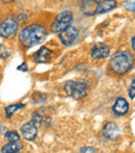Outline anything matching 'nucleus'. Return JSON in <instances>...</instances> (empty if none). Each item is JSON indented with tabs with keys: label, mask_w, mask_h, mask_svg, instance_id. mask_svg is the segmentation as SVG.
I'll return each mask as SVG.
<instances>
[{
	"label": "nucleus",
	"mask_w": 135,
	"mask_h": 153,
	"mask_svg": "<svg viewBox=\"0 0 135 153\" xmlns=\"http://www.w3.org/2000/svg\"><path fill=\"white\" fill-rule=\"evenodd\" d=\"M47 36V30L44 26L38 24L29 25L20 32V41L25 47H30L42 43Z\"/></svg>",
	"instance_id": "f257e3e1"
},
{
	"label": "nucleus",
	"mask_w": 135,
	"mask_h": 153,
	"mask_svg": "<svg viewBox=\"0 0 135 153\" xmlns=\"http://www.w3.org/2000/svg\"><path fill=\"white\" fill-rule=\"evenodd\" d=\"M112 109H113V111L119 116L126 115L127 111H129V104H128V102L126 101V99L117 98L114 105H113Z\"/></svg>",
	"instance_id": "f8f14e48"
},
{
	"label": "nucleus",
	"mask_w": 135,
	"mask_h": 153,
	"mask_svg": "<svg viewBox=\"0 0 135 153\" xmlns=\"http://www.w3.org/2000/svg\"><path fill=\"white\" fill-rule=\"evenodd\" d=\"M73 22V15L70 10H65L60 14L57 15L56 19L51 25V29L54 32H60L67 27L71 26V23Z\"/></svg>",
	"instance_id": "20e7f679"
},
{
	"label": "nucleus",
	"mask_w": 135,
	"mask_h": 153,
	"mask_svg": "<svg viewBox=\"0 0 135 153\" xmlns=\"http://www.w3.org/2000/svg\"><path fill=\"white\" fill-rule=\"evenodd\" d=\"M96 8L93 12L94 15L103 14V13L109 12L117 6V1L113 0H107V1H96Z\"/></svg>",
	"instance_id": "9b49d317"
},
{
	"label": "nucleus",
	"mask_w": 135,
	"mask_h": 153,
	"mask_svg": "<svg viewBox=\"0 0 135 153\" xmlns=\"http://www.w3.org/2000/svg\"><path fill=\"white\" fill-rule=\"evenodd\" d=\"M17 29H18V23L13 19H7L0 23V36L10 38L16 33Z\"/></svg>",
	"instance_id": "423d86ee"
},
{
	"label": "nucleus",
	"mask_w": 135,
	"mask_h": 153,
	"mask_svg": "<svg viewBox=\"0 0 135 153\" xmlns=\"http://www.w3.org/2000/svg\"><path fill=\"white\" fill-rule=\"evenodd\" d=\"M21 131H22L23 137L27 141H33L35 139L36 134H38V128L32 122L26 123V124L23 125Z\"/></svg>",
	"instance_id": "9d476101"
},
{
	"label": "nucleus",
	"mask_w": 135,
	"mask_h": 153,
	"mask_svg": "<svg viewBox=\"0 0 135 153\" xmlns=\"http://www.w3.org/2000/svg\"><path fill=\"white\" fill-rule=\"evenodd\" d=\"M134 62L133 54L129 51H117L110 61V69L114 74L122 75L132 68Z\"/></svg>",
	"instance_id": "f03ea898"
},
{
	"label": "nucleus",
	"mask_w": 135,
	"mask_h": 153,
	"mask_svg": "<svg viewBox=\"0 0 135 153\" xmlns=\"http://www.w3.org/2000/svg\"><path fill=\"white\" fill-rule=\"evenodd\" d=\"M77 36H78V29L73 26H69L59 32V40L65 46L72 45L76 41Z\"/></svg>",
	"instance_id": "39448f33"
},
{
	"label": "nucleus",
	"mask_w": 135,
	"mask_h": 153,
	"mask_svg": "<svg viewBox=\"0 0 135 153\" xmlns=\"http://www.w3.org/2000/svg\"><path fill=\"white\" fill-rule=\"evenodd\" d=\"M80 153H81V152H80Z\"/></svg>",
	"instance_id": "4be33fe9"
},
{
	"label": "nucleus",
	"mask_w": 135,
	"mask_h": 153,
	"mask_svg": "<svg viewBox=\"0 0 135 153\" xmlns=\"http://www.w3.org/2000/svg\"><path fill=\"white\" fill-rule=\"evenodd\" d=\"M103 133H104V137L106 139L110 140V141H114V140L119 139L121 135V129L115 123L109 122L104 126Z\"/></svg>",
	"instance_id": "6e6552de"
},
{
	"label": "nucleus",
	"mask_w": 135,
	"mask_h": 153,
	"mask_svg": "<svg viewBox=\"0 0 135 153\" xmlns=\"http://www.w3.org/2000/svg\"><path fill=\"white\" fill-rule=\"evenodd\" d=\"M18 70H24V71H27V66H26V64L25 62H23L21 66H19L18 67Z\"/></svg>",
	"instance_id": "aec40b11"
},
{
	"label": "nucleus",
	"mask_w": 135,
	"mask_h": 153,
	"mask_svg": "<svg viewBox=\"0 0 135 153\" xmlns=\"http://www.w3.org/2000/svg\"><path fill=\"white\" fill-rule=\"evenodd\" d=\"M125 6H126V8L129 10V12H132V13L134 12V1H132V2L127 1V2H125Z\"/></svg>",
	"instance_id": "f3484780"
},
{
	"label": "nucleus",
	"mask_w": 135,
	"mask_h": 153,
	"mask_svg": "<svg viewBox=\"0 0 135 153\" xmlns=\"http://www.w3.org/2000/svg\"><path fill=\"white\" fill-rule=\"evenodd\" d=\"M5 139L8 140L10 142H18L20 137L16 131H7L5 133Z\"/></svg>",
	"instance_id": "2eb2a0df"
},
{
	"label": "nucleus",
	"mask_w": 135,
	"mask_h": 153,
	"mask_svg": "<svg viewBox=\"0 0 135 153\" xmlns=\"http://www.w3.org/2000/svg\"><path fill=\"white\" fill-rule=\"evenodd\" d=\"M10 56V52L8 50L3 46V45H0V57L2 59H6V57Z\"/></svg>",
	"instance_id": "dca6fc26"
},
{
	"label": "nucleus",
	"mask_w": 135,
	"mask_h": 153,
	"mask_svg": "<svg viewBox=\"0 0 135 153\" xmlns=\"http://www.w3.org/2000/svg\"><path fill=\"white\" fill-rule=\"evenodd\" d=\"M24 107V104H21V103H17V104H12L10 106L5 107V116L7 118H10L17 111L23 108Z\"/></svg>",
	"instance_id": "4468645a"
},
{
	"label": "nucleus",
	"mask_w": 135,
	"mask_h": 153,
	"mask_svg": "<svg viewBox=\"0 0 135 153\" xmlns=\"http://www.w3.org/2000/svg\"><path fill=\"white\" fill-rule=\"evenodd\" d=\"M109 47L107 46L106 44H103V43H98V44H95L93 46L91 50V56L95 59H106L109 55Z\"/></svg>",
	"instance_id": "0eeeda50"
},
{
	"label": "nucleus",
	"mask_w": 135,
	"mask_h": 153,
	"mask_svg": "<svg viewBox=\"0 0 135 153\" xmlns=\"http://www.w3.org/2000/svg\"><path fill=\"white\" fill-rule=\"evenodd\" d=\"M132 48L134 49V38H132Z\"/></svg>",
	"instance_id": "412c9836"
},
{
	"label": "nucleus",
	"mask_w": 135,
	"mask_h": 153,
	"mask_svg": "<svg viewBox=\"0 0 135 153\" xmlns=\"http://www.w3.org/2000/svg\"><path fill=\"white\" fill-rule=\"evenodd\" d=\"M65 91L68 96L74 99H81L87 94V85L83 82L68 81L65 85Z\"/></svg>",
	"instance_id": "7ed1b4c3"
},
{
	"label": "nucleus",
	"mask_w": 135,
	"mask_h": 153,
	"mask_svg": "<svg viewBox=\"0 0 135 153\" xmlns=\"http://www.w3.org/2000/svg\"><path fill=\"white\" fill-rule=\"evenodd\" d=\"M23 148L22 144L19 142H10L8 144L4 145L1 149L2 153H18Z\"/></svg>",
	"instance_id": "ddd939ff"
},
{
	"label": "nucleus",
	"mask_w": 135,
	"mask_h": 153,
	"mask_svg": "<svg viewBox=\"0 0 135 153\" xmlns=\"http://www.w3.org/2000/svg\"><path fill=\"white\" fill-rule=\"evenodd\" d=\"M53 51L48 49L47 47H41L40 50H38L33 55V59L36 62H49L52 59Z\"/></svg>",
	"instance_id": "1a4fd4ad"
},
{
	"label": "nucleus",
	"mask_w": 135,
	"mask_h": 153,
	"mask_svg": "<svg viewBox=\"0 0 135 153\" xmlns=\"http://www.w3.org/2000/svg\"><path fill=\"white\" fill-rule=\"evenodd\" d=\"M134 88H135V81L133 80L131 83V85H130V90H129V96H130V98H132V99L134 98V95H135Z\"/></svg>",
	"instance_id": "6ab92c4d"
},
{
	"label": "nucleus",
	"mask_w": 135,
	"mask_h": 153,
	"mask_svg": "<svg viewBox=\"0 0 135 153\" xmlns=\"http://www.w3.org/2000/svg\"><path fill=\"white\" fill-rule=\"evenodd\" d=\"M32 123L34 125H35L36 127L38 126V125L41 124V123H42V117H41L40 115H35L33 117V120H32Z\"/></svg>",
	"instance_id": "a211bd4d"
}]
</instances>
